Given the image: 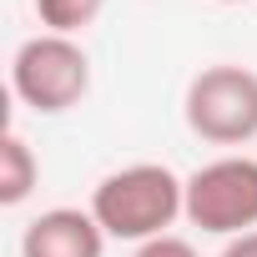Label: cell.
Returning a JSON list of instances; mask_svg holds the SVG:
<instances>
[{"mask_svg":"<svg viewBox=\"0 0 257 257\" xmlns=\"http://www.w3.org/2000/svg\"><path fill=\"white\" fill-rule=\"evenodd\" d=\"M91 217L116 242H152L187 217V177H177L167 162H132L116 167L91 192Z\"/></svg>","mask_w":257,"mask_h":257,"instance_id":"6da1fadb","label":"cell"},{"mask_svg":"<svg viewBox=\"0 0 257 257\" xmlns=\"http://www.w3.org/2000/svg\"><path fill=\"white\" fill-rule=\"evenodd\" d=\"M11 91L21 106L41 116H61L86 101L91 91V56L76 36H26L11 56Z\"/></svg>","mask_w":257,"mask_h":257,"instance_id":"7a4b0ae2","label":"cell"},{"mask_svg":"<svg viewBox=\"0 0 257 257\" xmlns=\"http://www.w3.org/2000/svg\"><path fill=\"white\" fill-rule=\"evenodd\" d=\"M187 132L207 147H247L257 137V71L237 61L202 66L182 96Z\"/></svg>","mask_w":257,"mask_h":257,"instance_id":"3957f363","label":"cell"},{"mask_svg":"<svg viewBox=\"0 0 257 257\" xmlns=\"http://www.w3.org/2000/svg\"><path fill=\"white\" fill-rule=\"evenodd\" d=\"M187 222L212 237L257 232V157L227 152L187 177Z\"/></svg>","mask_w":257,"mask_h":257,"instance_id":"277c9868","label":"cell"},{"mask_svg":"<svg viewBox=\"0 0 257 257\" xmlns=\"http://www.w3.org/2000/svg\"><path fill=\"white\" fill-rule=\"evenodd\" d=\"M106 232L91 217V207H51L26 222L21 257H106Z\"/></svg>","mask_w":257,"mask_h":257,"instance_id":"5b68a950","label":"cell"},{"mask_svg":"<svg viewBox=\"0 0 257 257\" xmlns=\"http://www.w3.org/2000/svg\"><path fill=\"white\" fill-rule=\"evenodd\" d=\"M41 182V162L21 132L0 137V207H21Z\"/></svg>","mask_w":257,"mask_h":257,"instance_id":"8992f818","label":"cell"},{"mask_svg":"<svg viewBox=\"0 0 257 257\" xmlns=\"http://www.w3.org/2000/svg\"><path fill=\"white\" fill-rule=\"evenodd\" d=\"M106 11V0H36V21L51 36H81L86 26H96Z\"/></svg>","mask_w":257,"mask_h":257,"instance_id":"52a82bcc","label":"cell"},{"mask_svg":"<svg viewBox=\"0 0 257 257\" xmlns=\"http://www.w3.org/2000/svg\"><path fill=\"white\" fill-rule=\"evenodd\" d=\"M132 257H202L187 237H177V232H167V237H152V242H142Z\"/></svg>","mask_w":257,"mask_h":257,"instance_id":"ba28073f","label":"cell"},{"mask_svg":"<svg viewBox=\"0 0 257 257\" xmlns=\"http://www.w3.org/2000/svg\"><path fill=\"white\" fill-rule=\"evenodd\" d=\"M222 257H257V232H242V237H227Z\"/></svg>","mask_w":257,"mask_h":257,"instance_id":"9c48e42d","label":"cell"},{"mask_svg":"<svg viewBox=\"0 0 257 257\" xmlns=\"http://www.w3.org/2000/svg\"><path fill=\"white\" fill-rule=\"evenodd\" d=\"M217 6H242V0H217Z\"/></svg>","mask_w":257,"mask_h":257,"instance_id":"30bf717a","label":"cell"}]
</instances>
